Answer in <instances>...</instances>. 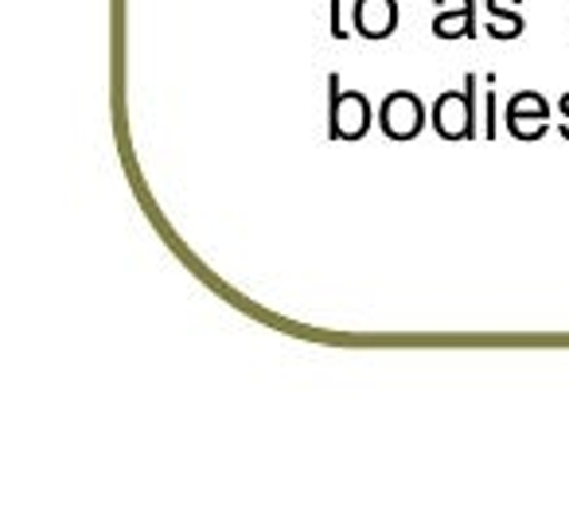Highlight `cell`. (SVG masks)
<instances>
[{
	"instance_id": "cell-4",
	"label": "cell",
	"mask_w": 569,
	"mask_h": 530,
	"mask_svg": "<svg viewBox=\"0 0 569 530\" xmlns=\"http://www.w3.org/2000/svg\"><path fill=\"white\" fill-rule=\"evenodd\" d=\"M351 20L363 40H387L398 32V4L395 0H356Z\"/></svg>"
},
{
	"instance_id": "cell-3",
	"label": "cell",
	"mask_w": 569,
	"mask_h": 530,
	"mask_svg": "<svg viewBox=\"0 0 569 530\" xmlns=\"http://www.w3.org/2000/svg\"><path fill=\"white\" fill-rule=\"evenodd\" d=\"M379 126L390 141H413V137L421 133V126H426V106H421V98L410 94V90H395V94H387V102H382Z\"/></svg>"
},
{
	"instance_id": "cell-5",
	"label": "cell",
	"mask_w": 569,
	"mask_h": 530,
	"mask_svg": "<svg viewBox=\"0 0 569 530\" xmlns=\"http://www.w3.org/2000/svg\"><path fill=\"white\" fill-rule=\"evenodd\" d=\"M433 36L437 40H472L476 36V0H437Z\"/></svg>"
},
{
	"instance_id": "cell-10",
	"label": "cell",
	"mask_w": 569,
	"mask_h": 530,
	"mask_svg": "<svg viewBox=\"0 0 569 530\" xmlns=\"http://www.w3.org/2000/svg\"><path fill=\"white\" fill-rule=\"evenodd\" d=\"M561 113H566V121H561V126H558V133H561V137H566V141H569V94L561 98Z\"/></svg>"
},
{
	"instance_id": "cell-9",
	"label": "cell",
	"mask_w": 569,
	"mask_h": 530,
	"mask_svg": "<svg viewBox=\"0 0 569 530\" xmlns=\"http://www.w3.org/2000/svg\"><path fill=\"white\" fill-rule=\"evenodd\" d=\"M328 9H332V36L336 40H348V28L340 20V0H328Z\"/></svg>"
},
{
	"instance_id": "cell-1",
	"label": "cell",
	"mask_w": 569,
	"mask_h": 530,
	"mask_svg": "<svg viewBox=\"0 0 569 530\" xmlns=\"http://www.w3.org/2000/svg\"><path fill=\"white\" fill-rule=\"evenodd\" d=\"M328 137L332 141H363L371 129V102L359 90H340V74L328 79Z\"/></svg>"
},
{
	"instance_id": "cell-6",
	"label": "cell",
	"mask_w": 569,
	"mask_h": 530,
	"mask_svg": "<svg viewBox=\"0 0 569 530\" xmlns=\"http://www.w3.org/2000/svg\"><path fill=\"white\" fill-rule=\"evenodd\" d=\"M546 126H550V118H538V113H507V133L515 141H538Z\"/></svg>"
},
{
	"instance_id": "cell-2",
	"label": "cell",
	"mask_w": 569,
	"mask_h": 530,
	"mask_svg": "<svg viewBox=\"0 0 569 530\" xmlns=\"http://www.w3.org/2000/svg\"><path fill=\"white\" fill-rule=\"evenodd\" d=\"M433 129L445 141H472L476 137V74L465 79V90H449L433 106Z\"/></svg>"
},
{
	"instance_id": "cell-7",
	"label": "cell",
	"mask_w": 569,
	"mask_h": 530,
	"mask_svg": "<svg viewBox=\"0 0 569 530\" xmlns=\"http://www.w3.org/2000/svg\"><path fill=\"white\" fill-rule=\"evenodd\" d=\"M507 113H538V118H550V102H546L538 90H522L507 102Z\"/></svg>"
},
{
	"instance_id": "cell-8",
	"label": "cell",
	"mask_w": 569,
	"mask_h": 530,
	"mask_svg": "<svg viewBox=\"0 0 569 530\" xmlns=\"http://www.w3.org/2000/svg\"><path fill=\"white\" fill-rule=\"evenodd\" d=\"M483 118H488V129H483V137H496V126H491V121H496V94H483Z\"/></svg>"
}]
</instances>
